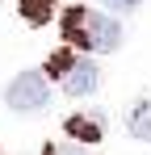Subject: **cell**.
<instances>
[{"label": "cell", "instance_id": "cell-9", "mask_svg": "<svg viewBox=\"0 0 151 155\" xmlns=\"http://www.w3.org/2000/svg\"><path fill=\"white\" fill-rule=\"evenodd\" d=\"M101 4H109L113 13H134V8H139L143 0H101Z\"/></svg>", "mask_w": 151, "mask_h": 155}, {"label": "cell", "instance_id": "cell-1", "mask_svg": "<svg viewBox=\"0 0 151 155\" xmlns=\"http://www.w3.org/2000/svg\"><path fill=\"white\" fill-rule=\"evenodd\" d=\"M63 38L80 46V51H118L122 46V25L109 17V13H97V8H67L63 13Z\"/></svg>", "mask_w": 151, "mask_h": 155}, {"label": "cell", "instance_id": "cell-2", "mask_svg": "<svg viewBox=\"0 0 151 155\" xmlns=\"http://www.w3.org/2000/svg\"><path fill=\"white\" fill-rule=\"evenodd\" d=\"M50 105V84L42 71H21V76L8 84V109L17 113H38Z\"/></svg>", "mask_w": 151, "mask_h": 155}, {"label": "cell", "instance_id": "cell-3", "mask_svg": "<svg viewBox=\"0 0 151 155\" xmlns=\"http://www.w3.org/2000/svg\"><path fill=\"white\" fill-rule=\"evenodd\" d=\"M59 84H63L67 97H88V92H97V84H101V67L92 59H72L67 71L59 76Z\"/></svg>", "mask_w": 151, "mask_h": 155}, {"label": "cell", "instance_id": "cell-5", "mask_svg": "<svg viewBox=\"0 0 151 155\" xmlns=\"http://www.w3.org/2000/svg\"><path fill=\"white\" fill-rule=\"evenodd\" d=\"M67 134L76 143H101V122L97 117H84V113H72L67 117Z\"/></svg>", "mask_w": 151, "mask_h": 155}, {"label": "cell", "instance_id": "cell-6", "mask_svg": "<svg viewBox=\"0 0 151 155\" xmlns=\"http://www.w3.org/2000/svg\"><path fill=\"white\" fill-rule=\"evenodd\" d=\"M17 4H21V17L29 25H46L55 13V0H17Z\"/></svg>", "mask_w": 151, "mask_h": 155}, {"label": "cell", "instance_id": "cell-8", "mask_svg": "<svg viewBox=\"0 0 151 155\" xmlns=\"http://www.w3.org/2000/svg\"><path fill=\"white\" fill-rule=\"evenodd\" d=\"M72 59H76L72 51H55V54H50V76L59 80V76H63V71H67V63H72Z\"/></svg>", "mask_w": 151, "mask_h": 155}, {"label": "cell", "instance_id": "cell-7", "mask_svg": "<svg viewBox=\"0 0 151 155\" xmlns=\"http://www.w3.org/2000/svg\"><path fill=\"white\" fill-rule=\"evenodd\" d=\"M42 155H88V151H84V143H50Z\"/></svg>", "mask_w": 151, "mask_h": 155}, {"label": "cell", "instance_id": "cell-4", "mask_svg": "<svg viewBox=\"0 0 151 155\" xmlns=\"http://www.w3.org/2000/svg\"><path fill=\"white\" fill-rule=\"evenodd\" d=\"M126 130H130V138L151 143V101H134V105H130V113H126Z\"/></svg>", "mask_w": 151, "mask_h": 155}]
</instances>
